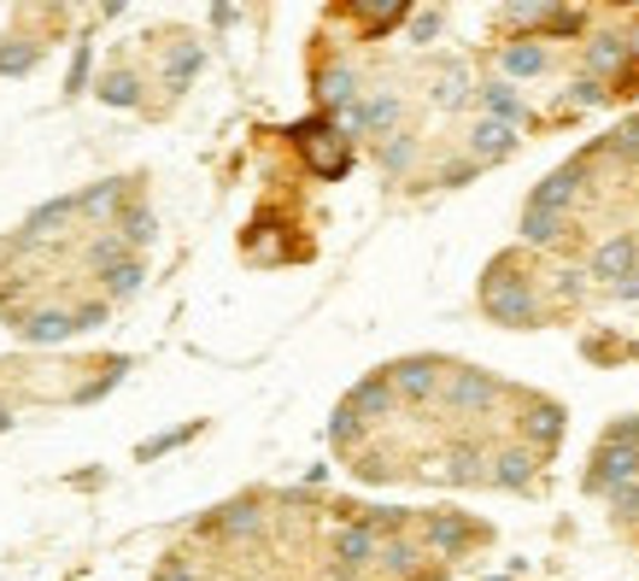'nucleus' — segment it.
<instances>
[{
    "instance_id": "nucleus-1",
    "label": "nucleus",
    "mask_w": 639,
    "mask_h": 581,
    "mask_svg": "<svg viewBox=\"0 0 639 581\" xmlns=\"http://www.w3.org/2000/svg\"><path fill=\"white\" fill-rule=\"evenodd\" d=\"M481 311H487V323H499V329H534L540 323V294H534V277L523 271L517 253H499L487 264Z\"/></svg>"
},
{
    "instance_id": "nucleus-2",
    "label": "nucleus",
    "mask_w": 639,
    "mask_h": 581,
    "mask_svg": "<svg viewBox=\"0 0 639 581\" xmlns=\"http://www.w3.org/2000/svg\"><path fill=\"white\" fill-rule=\"evenodd\" d=\"M287 136L300 141V159H305V171H312L317 182H341L346 171H353V148H346V136L335 130V118H305Z\"/></svg>"
},
{
    "instance_id": "nucleus-3",
    "label": "nucleus",
    "mask_w": 639,
    "mask_h": 581,
    "mask_svg": "<svg viewBox=\"0 0 639 581\" xmlns=\"http://www.w3.org/2000/svg\"><path fill=\"white\" fill-rule=\"evenodd\" d=\"M505 400V382L493 370H476V364H452V377L440 388V405L452 418H493V405Z\"/></svg>"
},
{
    "instance_id": "nucleus-4",
    "label": "nucleus",
    "mask_w": 639,
    "mask_h": 581,
    "mask_svg": "<svg viewBox=\"0 0 639 581\" xmlns=\"http://www.w3.org/2000/svg\"><path fill=\"white\" fill-rule=\"evenodd\" d=\"M417 541H423L428 552H435L440 564H452V558H464L476 541H487V529H481V523H469L464 511H428Z\"/></svg>"
},
{
    "instance_id": "nucleus-5",
    "label": "nucleus",
    "mask_w": 639,
    "mask_h": 581,
    "mask_svg": "<svg viewBox=\"0 0 639 581\" xmlns=\"http://www.w3.org/2000/svg\"><path fill=\"white\" fill-rule=\"evenodd\" d=\"M387 377H394V393L405 405H428V400H440V388H446V377H452V364H440V359H399V364H387Z\"/></svg>"
},
{
    "instance_id": "nucleus-6",
    "label": "nucleus",
    "mask_w": 639,
    "mask_h": 581,
    "mask_svg": "<svg viewBox=\"0 0 639 581\" xmlns=\"http://www.w3.org/2000/svg\"><path fill=\"white\" fill-rule=\"evenodd\" d=\"M628 482H639V447H605L599 441V452H592V464H587V475H581V488L587 493H610L616 488H628Z\"/></svg>"
},
{
    "instance_id": "nucleus-7",
    "label": "nucleus",
    "mask_w": 639,
    "mask_h": 581,
    "mask_svg": "<svg viewBox=\"0 0 639 581\" xmlns=\"http://www.w3.org/2000/svg\"><path fill=\"white\" fill-rule=\"evenodd\" d=\"M399 112H405L399 94H394V89H376V94H364L353 112H341L335 130H341L346 141H353V136H387V130L399 123Z\"/></svg>"
},
{
    "instance_id": "nucleus-8",
    "label": "nucleus",
    "mask_w": 639,
    "mask_h": 581,
    "mask_svg": "<svg viewBox=\"0 0 639 581\" xmlns=\"http://www.w3.org/2000/svg\"><path fill=\"white\" fill-rule=\"evenodd\" d=\"M328 558H335V570H341V575H364V570L382 558V534L369 529L364 517H358V523H341V529H335V541H328Z\"/></svg>"
},
{
    "instance_id": "nucleus-9",
    "label": "nucleus",
    "mask_w": 639,
    "mask_h": 581,
    "mask_svg": "<svg viewBox=\"0 0 639 581\" xmlns=\"http://www.w3.org/2000/svg\"><path fill=\"white\" fill-rule=\"evenodd\" d=\"M587 189V159H569V164H558L546 182H534V194H528V212H558V218H569V206H575V194Z\"/></svg>"
},
{
    "instance_id": "nucleus-10",
    "label": "nucleus",
    "mask_w": 639,
    "mask_h": 581,
    "mask_svg": "<svg viewBox=\"0 0 639 581\" xmlns=\"http://www.w3.org/2000/svg\"><path fill=\"white\" fill-rule=\"evenodd\" d=\"M440 482H452V488H481V482H493V452L481 447V441H452L446 452H440Z\"/></svg>"
},
{
    "instance_id": "nucleus-11",
    "label": "nucleus",
    "mask_w": 639,
    "mask_h": 581,
    "mask_svg": "<svg viewBox=\"0 0 639 581\" xmlns=\"http://www.w3.org/2000/svg\"><path fill=\"white\" fill-rule=\"evenodd\" d=\"M564 423H569V411H564L558 400H540V393H528V400H523V447H534V452H558Z\"/></svg>"
},
{
    "instance_id": "nucleus-12",
    "label": "nucleus",
    "mask_w": 639,
    "mask_h": 581,
    "mask_svg": "<svg viewBox=\"0 0 639 581\" xmlns=\"http://www.w3.org/2000/svg\"><path fill=\"white\" fill-rule=\"evenodd\" d=\"M639 271V236H610V241H599L592 247V259H587V277H599L605 288H616V282H628Z\"/></svg>"
},
{
    "instance_id": "nucleus-13",
    "label": "nucleus",
    "mask_w": 639,
    "mask_h": 581,
    "mask_svg": "<svg viewBox=\"0 0 639 581\" xmlns=\"http://www.w3.org/2000/svg\"><path fill=\"white\" fill-rule=\"evenodd\" d=\"M346 405H353L364 423H387V418H394V411H399L394 377H387V370H369L364 382H353V388H346Z\"/></svg>"
},
{
    "instance_id": "nucleus-14",
    "label": "nucleus",
    "mask_w": 639,
    "mask_h": 581,
    "mask_svg": "<svg viewBox=\"0 0 639 581\" xmlns=\"http://www.w3.org/2000/svg\"><path fill=\"white\" fill-rule=\"evenodd\" d=\"M534 470H540V452L523 447V441H510V447L493 452V488H505V493H528Z\"/></svg>"
},
{
    "instance_id": "nucleus-15",
    "label": "nucleus",
    "mask_w": 639,
    "mask_h": 581,
    "mask_svg": "<svg viewBox=\"0 0 639 581\" xmlns=\"http://www.w3.org/2000/svg\"><path fill=\"white\" fill-rule=\"evenodd\" d=\"M18 335H24L30 347H59L65 335H77V311H65V305H36V311H24Z\"/></svg>"
},
{
    "instance_id": "nucleus-16",
    "label": "nucleus",
    "mask_w": 639,
    "mask_h": 581,
    "mask_svg": "<svg viewBox=\"0 0 639 581\" xmlns=\"http://www.w3.org/2000/svg\"><path fill=\"white\" fill-rule=\"evenodd\" d=\"M581 66H587V77H616V71H628L633 59H628V36H616V30H605V36H587V48H581Z\"/></svg>"
},
{
    "instance_id": "nucleus-17",
    "label": "nucleus",
    "mask_w": 639,
    "mask_h": 581,
    "mask_svg": "<svg viewBox=\"0 0 639 581\" xmlns=\"http://www.w3.org/2000/svg\"><path fill=\"white\" fill-rule=\"evenodd\" d=\"M510 153H517V130L499 123V118H476V130H469V159H476V164H499Z\"/></svg>"
},
{
    "instance_id": "nucleus-18",
    "label": "nucleus",
    "mask_w": 639,
    "mask_h": 581,
    "mask_svg": "<svg viewBox=\"0 0 639 581\" xmlns=\"http://www.w3.org/2000/svg\"><path fill=\"white\" fill-rule=\"evenodd\" d=\"M200 66H205V48L189 36H176L171 48H164V94H182L200 77Z\"/></svg>"
},
{
    "instance_id": "nucleus-19",
    "label": "nucleus",
    "mask_w": 639,
    "mask_h": 581,
    "mask_svg": "<svg viewBox=\"0 0 639 581\" xmlns=\"http://www.w3.org/2000/svg\"><path fill=\"white\" fill-rule=\"evenodd\" d=\"M200 529H217V534H230V541H253V534H264V500H235L217 517H205Z\"/></svg>"
},
{
    "instance_id": "nucleus-20",
    "label": "nucleus",
    "mask_w": 639,
    "mask_h": 581,
    "mask_svg": "<svg viewBox=\"0 0 639 581\" xmlns=\"http://www.w3.org/2000/svg\"><path fill=\"white\" fill-rule=\"evenodd\" d=\"M82 212L77 206V194H65V200H48V206H36V212L24 218V230H18V247H30V241H48V236H59L65 223Z\"/></svg>"
},
{
    "instance_id": "nucleus-21",
    "label": "nucleus",
    "mask_w": 639,
    "mask_h": 581,
    "mask_svg": "<svg viewBox=\"0 0 639 581\" xmlns=\"http://www.w3.org/2000/svg\"><path fill=\"white\" fill-rule=\"evenodd\" d=\"M317 100H323V107L328 112H353L358 107V100H364V89H358V71L353 66H328L323 77H317Z\"/></svg>"
},
{
    "instance_id": "nucleus-22",
    "label": "nucleus",
    "mask_w": 639,
    "mask_h": 581,
    "mask_svg": "<svg viewBox=\"0 0 639 581\" xmlns=\"http://www.w3.org/2000/svg\"><path fill=\"white\" fill-rule=\"evenodd\" d=\"M346 18H364V41H382L387 30H394V24H405V18H410V7H405V0H353V7H341Z\"/></svg>"
},
{
    "instance_id": "nucleus-23",
    "label": "nucleus",
    "mask_w": 639,
    "mask_h": 581,
    "mask_svg": "<svg viewBox=\"0 0 639 581\" xmlns=\"http://www.w3.org/2000/svg\"><path fill=\"white\" fill-rule=\"evenodd\" d=\"M499 66L510 77H540L551 66V53L540 48V36H517V41H505V48H499Z\"/></svg>"
},
{
    "instance_id": "nucleus-24",
    "label": "nucleus",
    "mask_w": 639,
    "mask_h": 581,
    "mask_svg": "<svg viewBox=\"0 0 639 581\" xmlns=\"http://www.w3.org/2000/svg\"><path fill=\"white\" fill-rule=\"evenodd\" d=\"M130 182H135V177H112V182H94V189H82V194H77V206H82V212H89V218H112V223H118L123 200H130Z\"/></svg>"
},
{
    "instance_id": "nucleus-25",
    "label": "nucleus",
    "mask_w": 639,
    "mask_h": 581,
    "mask_svg": "<svg viewBox=\"0 0 639 581\" xmlns=\"http://www.w3.org/2000/svg\"><path fill=\"white\" fill-rule=\"evenodd\" d=\"M476 100L487 107V118H499V123H510V130H517V123L528 118V107H523V94L510 89V82H481L476 89Z\"/></svg>"
},
{
    "instance_id": "nucleus-26",
    "label": "nucleus",
    "mask_w": 639,
    "mask_h": 581,
    "mask_svg": "<svg viewBox=\"0 0 639 581\" xmlns=\"http://www.w3.org/2000/svg\"><path fill=\"white\" fill-rule=\"evenodd\" d=\"M112 230H118L123 241H130V253H135V247H153V236H159V218H153V206L130 200V206L118 212V223H112Z\"/></svg>"
},
{
    "instance_id": "nucleus-27",
    "label": "nucleus",
    "mask_w": 639,
    "mask_h": 581,
    "mask_svg": "<svg viewBox=\"0 0 639 581\" xmlns=\"http://www.w3.org/2000/svg\"><path fill=\"white\" fill-rule=\"evenodd\" d=\"M569 236V218L558 212H528L523 206V247H558Z\"/></svg>"
},
{
    "instance_id": "nucleus-28",
    "label": "nucleus",
    "mask_w": 639,
    "mask_h": 581,
    "mask_svg": "<svg viewBox=\"0 0 639 581\" xmlns=\"http://www.w3.org/2000/svg\"><path fill=\"white\" fill-rule=\"evenodd\" d=\"M100 100H106V107H118V112H130V107H141V77L135 71H106L100 77Z\"/></svg>"
},
{
    "instance_id": "nucleus-29",
    "label": "nucleus",
    "mask_w": 639,
    "mask_h": 581,
    "mask_svg": "<svg viewBox=\"0 0 639 581\" xmlns=\"http://www.w3.org/2000/svg\"><path fill=\"white\" fill-rule=\"evenodd\" d=\"M364 429H369V423H364L358 411L341 400V405H335V418H328V441H335L341 452H353V459H358V447H364Z\"/></svg>"
},
{
    "instance_id": "nucleus-30",
    "label": "nucleus",
    "mask_w": 639,
    "mask_h": 581,
    "mask_svg": "<svg viewBox=\"0 0 639 581\" xmlns=\"http://www.w3.org/2000/svg\"><path fill=\"white\" fill-rule=\"evenodd\" d=\"M464 100H469V71L458 66V59H446V66H440V77H435V107H464Z\"/></svg>"
},
{
    "instance_id": "nucleus-31",
    "label": "nucleus",
    "mask_w": 639,
    "mask_h": 581,
    "mask_svg": "<svg viewBox=\"0 0 639 581\" xmlns=\"http://www.w3.org/2000/svg\"><path fill=\"white\" fill-rule=\"evenodd\" d=\"M36 59H41V48H36L30 36L0 41V77H24V71H36Z\"/></svg>"
},
{
    "instance_id": "nucleus-32",
    "label": "nucleus",
    "mask_w": 639,
    "mask_h": 581,
    "mask_svg": "<svg viewBox=\"0 0 639 581\" xmlns=\"http://www.w3.org/2000/svg\"><path fill=\"white\" fill-rule=\"evenodd\" d=\"M89 264H94V277H112L118 264H130V241H123V236H100L89 247Z\"/></svg>"
},
{
    "instance_id": "nucleus-33",
    "label": "nucleus",
    "mask_w": 639,
    "mask_h": 581,
    "mask_svg": "<svg viewBox=\"0 0 639 581\" xmlns=\"http://www.w3.org/2000/svg\"><path fill=\"white\" fill-rule=\"evenodd\" d=\"M540 36H587V12L581 7H546Z\"/></svg>"
},
{
    "instance_id": "nucleus-34",
    "label": "nucleus",
    "mask_w": 639,
    "mask_h": 581,
    "mask_svg": "<svg viewBox=\"0 0 639 581\" xmlns=\"http://www.w3.org/2000/svg\"><path fill=\"white\" fill-rule=\"evenodd\" d=\"M106 282V294L112 300H130V294H141V282H148V271H141V259H130V264H118L112 277H100Z\"/></svg>"
},
{
    "instance_id": "nucleus-35",
    "label": "nucleus",
    "mask_w": 639,
    "mask_h": 581,
    "mask_svg": "<svg viewBox=\"0 0 639 581\" xmlns=\"http://www.w3.org/2000/svg\"><path fill=\"white\" fill-rule=\"evenodd\" d=\"M376 159H382V171H394V177H399L405 164L417 159V136H394V141H382V153H376Z\"/></svg>"
},
{
    "instance_id": "nucleus-36",
    "label": "nucleus",
    "mask_w": 639,
    "mask_h": 581,
    "mask_svg": "<svg viewBox=\"0 0 639 581\" xmlns=\"http://www.w3.org/2000/svg\"><path fill=\"white\" fill-rule=\"evenodd\" d=\"M605 148H610L616 159H628V164H639V118H628V123H616Z\"/></svg>"
},
{
    "instance_id": "nucleus-37",
    "label": "nucleus",
    "mask_w": 639,
    "mask_h": 581,
    "mask_svg": "<svg viewBox=\"0 0 639 581\" xmlns=\"http://www.w3.org/2000/svg\"><path fill=\"white\" fill-rule=\"evenodd\" d=\"M194 434H200V423H182V429H171V434H159V441H148V447L135 452V459H141V464H153V459H164V452H171V447L194 441Z\"/></svg>"
},
{
    "instance_id": "nucleus-38",
    "label": "nucleus",
    "mask_w": 639,
    "mask_h": 581,
    "mask_svg": "<svg viewBox=\"0 0 639 581\" xmlns=\"http://www.w3.org/2000/svg\"><path fill=\"white\" fill-rule=\"evenodd\" d=\"M605 100H610V89L599 77H575V89L564 94V107H605Z\"/></svg>"
},
{
    "instance_id": "nucleus-39",
    "label": "nucleus",
    "mask_w": 639,
    "mask_h": 581,
    "mask_svg": "<svg viewBox=\"0 0 639 581\" xmlns=\"http://www.w3.org/2000/svg\"><path fill=\"white\" fill-rule=\"evenodd\" d=\"M440 24H446V12H440V7H428V12H410V41H417V48H428V41L440 36Z\"/></svg>"
},
{
    "instance_id": "nucleus-40",
    "label": "nucleus",
    "mask_w": 639,
    "mask_h": 581,
    "mask_svg": "<svg viewBox=\"0 0 639 581\" xmlns=\"http://www.w3.org/2000/svg\"><path fill=\"white\" fill-rule=\"evenodd\" d=\"M353 475H358V482H394V464H387L382 452H358V459H353Z\"/></svg>"
},
{
    "instance_id": "nucleus-41",
    "label": "nucleus",
    "mask_w": 639,
    "mask_h": 581,
    "mask_svg": "<svg viewBox=\"0 0 639 581\" xmlns=\"http://www.w3.org/2000/svg\"><path fill=\"white\" fill-rule=\"evenodd\" d=\"M551 294H558V300H581L587 294V271H575V264H569V271H551Z\"/></svg>"
},
{
    "instance_id": "nucleus-42",
    "label": "nucleus",
    "mask_w": 639,
    "mask_h": 581,
    "mask_svg": "<svg viewBox=\"0 0 639 581\" xmlns=\"http://www.w3.org/2000/svg\"><path fill=\"white\" fill-rule=\"evenodd\" d=\"M82 89H89V41H77L71 71H65V94H82Z\"/></svg>"
},
{
    "instance_id": "nucleus-43",
    "label": "nucleus",
    "mask_w": 639,
    "mask_h": 581,
    "mask_svg": "<svg viewBox=\"0 0 639 581\" xmlns=\"http://www.w3.org/2000/svg\"><path fill=\"white\" fill-rule=\"evenodd\" d=\"M148 581H200V575H194V564H189V558H164V564H159Z\"/></svg>"
},
{
    "instance_id": "nucleus-44",
    "label": "nucleus",
    "mask_w": 639,
    "mask_h": 581,
    "mask_svg": "<svg viewBox=\"0 0 639 581\" xmlns=\"http://www.w3.org/2000/svg\"><path fill=\"white\" fill-rule=\"evenodd\" d=\"M610 511L622 517V523H628V517H639V482H628V488H616V493H610Z\"/></svg>"
},
{
    "instance_id": "nucleus-45",
    "label": "nucleus",
    "mask_w": 639,
    "mask_h": 581,
    "mask_svg": "<svg viewBox=\"0 0 639 581\" xmlns=\"http://www.w3.org/2000/svg\"><path fill=\"white\" fill-rule=\"evenodd\" d=\"M605 447H639V418H622L605 429Z\"/></svg>"
},
{
    "instance_id": "nucleus-46",
    "label": "nucleus",
    "mask_w": 639,
    "mask_h": 581,
    "mask_svg": "<svg viewBox=\"0 0 639 581\" xmlns=\"http://www.w3.org/2000/svg\"><path fill=\"white\" fill-rule=\"evenodd\" d=\"M476 171H481L476 159H458V164H446V171H440V182H446V189H458V182H469Z\"/></svg>"
},
{
    "instance_id": "nucleus-47",
    "label": "nucleus",
    "mask_w": 639,
    "mask_h": 581,
    "mask_svg": "<svg viewBox=\"0 0 639 581\" xmlns=\"http://www.w3.org/2000/svg\"><path fill=\"white\" fill-rule=\"evenodd\" d=\"M106 323V300H94V305H77V329H100Z\"/></svg>"
},
{
    "instance_id": "nucleus-48",
    "label": "nucleus",
    "mask_w": 639,
    "mask_h": 581,
    "mask_svg": "<svg viewBox=\"0 0 639 581\" xmlns=\"http://www.w3.org/2000/svg\"><path fill=\"white\" fill-rule=\"evenodd\" d=\"M610 294H616V300H628V305H639V271H633L628 282H616V288H610Z\"/></svg>"
},
{
    "instance_id": "nucleus-49",
    "label": "nucleus",
    "mask_w": 639,
    "mask_h": 581,
    "mask_svg": "<svg viewBox=\"0 0 639 581\" xmlns=\"http://www.w3.org/2000/svg\"><path fill=\"white\" fill-rule=\"evenodd\" d=\"M235 18H241L235 7H212V24H217V30H230V24H235Z\"/></svg>"
},
{
    "instance_id": "nucleus-50",
    "label": "nucleus",
    "mask_w": 639,
    "mask_h": 581,
    "mask_svg": "<svg viewBox=\"0 0 639 581\" xmlns=\"http://www.w3.org/2000/svg\"><path fill=\"white\" fill-rule=\"evenodd\" d=\"M628 59H633V71H639V24L628 30Z\"/></svg>"
},
{
    "instance_id": "nucleus-51",
    "label": "nucleus",
    "mask_w": 639,
    "mask_h": 581,
    "mask_svg": "<svg viewBox=\"0 0 639 581\" xmlns=\"http://www.w3.org/2000/svg\"><path fill=\"white\" fill-rule=\"evenodd\" d=\"M328 581H358V575H341V570H335V575H328Z\"/></svg>"
},
{
    "instance_id": "nucleus-52",
    "label": "nucleus",
    "mask_w": 639,
    "mask_h": 581,
    "mask_svg": "<svg viewBox=\"0 0 639 581\" xmlns=\"http://www.w3.org/2000/svg\"><path fill=\"white\" fill-rule=\"evenodd\" d=\"M487 581H517V575H487Z\"/></svg>"
},
{
    "instance_id": "nucleus-53",
    "label": "nucleus",
    "mask_w": 639,
    "mask_h": 581,
    "mask_svg": "<svg viewBox=\"0 0 639 581\" xmlns=\"http://www.w3.org/2000/svg\"><path fill=\"white\" fill-rule=\"evenodd\" d=\"M7 423H12V418H7V411H0V429H7Z\"/></svg>"
}]
</instances>
